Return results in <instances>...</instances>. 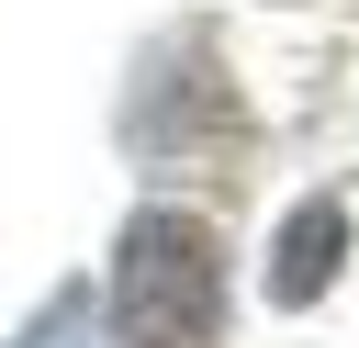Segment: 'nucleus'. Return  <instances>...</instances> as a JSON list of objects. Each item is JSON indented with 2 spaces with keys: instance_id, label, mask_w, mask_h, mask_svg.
<instances>
[{
  "instance_id": "f257e3e1",
  "label": "nucleus",
  "mask_w": 359,
  "mask_h": 348,
  "mask_svg": "<svg viewBox=\"0 0 359 348\" xmlns=\"http://www.w3.org/2000/svg\"><path fill=\"white\" fill-rule=\"evenodd\" d=\"M123 348H213L224 337V236L180 202H146L112 247V292H101Z\"/></svg>"
},
{
  "instance_id": "f03ea898",
  "label": "nucleus",
  "mask_w": 359,
  "mask_h": 348,
  "mask_svg": "<svg viewBox=\"0 0 359 348\" xmlns=\"http://www.w3.org/2000/svg\"><path fill=\"white\" fill-rule=\"evenodd\" d=\"M224 123H236V101H224V90H191V79H180V34H168L157 67H146V90H135V146H146L157 168H191Z\"/></svg>"
},
{
  "instance_id": "7ed1b4c3",
  "label": "nucleus",
  "mask_w": 359,
  "mask_h": 348,
  "mask_svg": "<svg viewBox=\"0 0 359 348\" xmlns=\"http://www.w3.org/2000/svg\"><path fill=\"white\" fill-rule=\"evenodd\" d=\"M337 258H348V202H292V225H280V247H269V303H314L325 281H337Z\"/></svg>"
},
{
  "instance_id": "20e7f679",
  "label": "nucleus",
  "mask_w": 359,
  "mask_h": 348,
  "mask_svg": "<svg viewBox=\"0 0 359 348\" xmlns=\"http://www.w3.org/2000/svg\"><path fill=\"white\" fill-rule=\"evenodd\" d=\"M22 348H123L112 337V314H101V292H56L34 326H22Z\"/></svg>"
}]
</instances>
